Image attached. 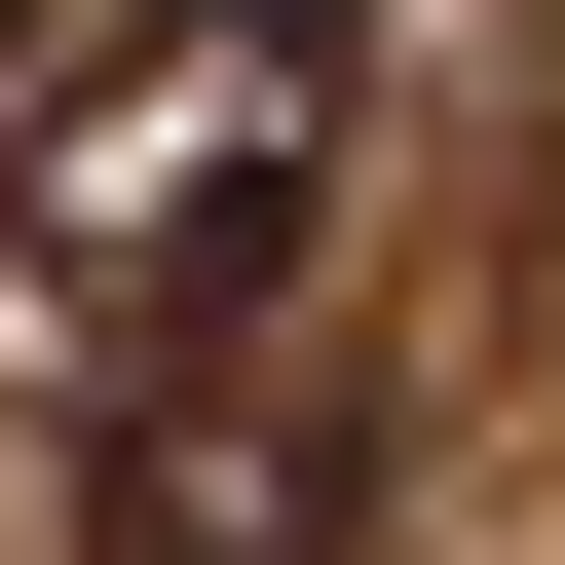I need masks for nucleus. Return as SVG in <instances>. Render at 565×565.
Here are the masks:
<instances>
[{
  "label": "nucleus",
  "instance_id": "f257e3e1",
  "mask_svg": "<svg viewBox=\"0 0 565 565\" xmlns=\"http://www.w3.org/2000/svg\"><path fill=\"white\" fill-rule=\"evenodd\" d=\"M340 151H377V39H340V0H114V39L39 76V151H0V264H39V340L189 377V340L302 302Z\"/></svg>",
  "mask_w": 565,
  "mask_h": 565
},
{
  "label": "nucleus",
  "instance_id": "f03ea898",
  "mask_svg": "<svg viewBox=\"0 0 565 565\" xmlns=\"http://www.w3.org/2000/svg\"><path fill=\"white\" fill-rule=\"evenodd\" d=\"M340 527H377V415H340V377H226V340L151 377V452H114V565H340Z\"/></svg>",
  "mask_w": 565,
  "mask_h": 565
},
{
  "label": "nucleus",
  "instance_id": "7ed1b4c3",
  "mask_svg": "<svg viewBox=\"0 0 565 565\" xmlns=\"http://www.w3.org/2000/svg\"><path fill=\"white\" fill-rule=\"evenodd\" d=\"M0 39H39V0H0Z\"/></svg>",
  "mask_w": 565,
  "mask_h": 565
}]
</instances>
